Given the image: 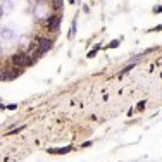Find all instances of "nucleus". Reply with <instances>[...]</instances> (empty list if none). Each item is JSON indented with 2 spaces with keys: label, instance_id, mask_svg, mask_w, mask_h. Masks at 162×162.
Masks as SVG:
<instances>
[{
  "label": "nucleus",
  "instance_id": "obj_2",
  "mask_svg": "<svg viewBox=\"0 0 162 162\" xmlns=\"http://www.w3.org/2000/svg\"><path fill=\"white\" fill-rule=\"evenodd\" d=\"M52 48V41L48 38H40L38 40V50L40 54H45V52H48Z\"/></svg>",
  "mask_w": 162,
  "mask_h": 162
},
{
  "label": "nucleus",
  "instance_id": "obj_1",
  "mask_svg": "<svg viewBox=\"0 0 162 162\" xmlns=\"http://www.w3.org/2000/svg\"><path fill=\"white\" fill-rule=\"evenodd\" d=\"M12 62H14L16 67H24V66H30L31 64V59L26 57L24 54H14L12 55Z\"/></svg>",
  "mask_w": 162,
  "mask_h": 162
},
{
  "label": "nucleus",
  "instance_id": "obj_5",
  "mask_svg": "<svg viewBox=\"0 0 162 162\" xmlns=\"http://www.w3.org/2000/svg\"><path fill=\"white\" fill-rule=\"evenodd\" d=\"M54 7H55V9H61L62 7V0H54Z\"/></svg>",
  "mask_w": 162,
  "mask_h": 162
},
{
  "label": "nucleus",
  "instance_id": "obj_6",
  "mask_svg": "<svg viewBox=\"0 0 162 162\" xmlns=\"http://www.w3.org/2000/svg\"><path fill=\"white\" fill-rule=\"evenodd\" d=\"M117 45H119V41H112L109 47H111V48H114V47H117Z\"/></svg>",
  "mask_w": 162,
  "mask_h": 162
},
{
  "label": "nucleus",
  "instance_id": "obj_4",
  "mask_svg": "<svg viewBox=\"0 0 162 162\" xmlns=\"http://www.w3.org/2000/svg\"><path fill=\"white\" fill-rule=\"evenodd\" d=\"M71 150V147H66V148H59V150H55V148H52V150H48L50 153H66Z\"/></svg>",
  "mask_w": 162,
  "mask_h": 162
},
{
  "label": "nucleus",
  "instance_id": "obj_3",
  "mask_svg": "<svg viewBox=\"0 0 162 162\" xmlns=\"http://www.w3.org/2000/svg\"><path fill=\"white\" fill-rule=\"evenodd\" d=\"M59 24H61V19H59V17H52V19L48 21V28L54 30V31L59 28Z\"/></svg>",
  "mask_w": 162,
  "mask_h": 162
}]
</instances>
